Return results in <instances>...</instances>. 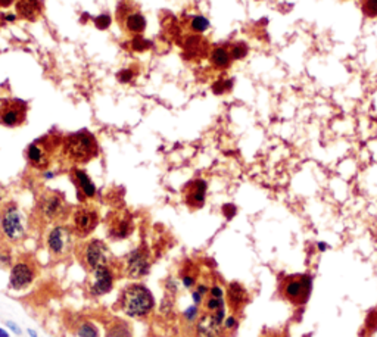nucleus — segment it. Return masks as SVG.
Segmentation results:
<instances>
[{
  "instance_id": "35",
  "label": "nucleus",
  "mask_w": 377,
  "mask_h": 337,
  "mask_svg": "<svg viewBox=\"0 0 377 337\" xmlns=\"http://www.w3.org/2000/svg\"><path fill=\"white\" fill-rule=\"evenodd\" d=\"M318 249H320L321 252H324L325 249H327V245H325L324 242H320V243H318Z\"/></svg>"
},
{
  "instance_id": "34",
  "label": "nucleus",
  "mask_w": 377,
  "mask_h": 337,
  "mask_svg": "<svg viewBox=\"0 0 377 337\" xmlns=\"http://www.w3.org/2000/svg\"><path fill=\"white\" fill-rule=\"evenodd\" d=\"M131 77V72L130 71H125V72H122V78L121 80H124V81H129Z\"/></svg>"
},
{
  "instance_id": "11",
  "label": "nucleus",
  "mask_w": 377,
  "mask_h": 337,
  "mask_svg": "<svg viewBox=\"0 0 377 337\" xmlns=\"http://www.w3.org/2000/svg\"><path fill=\"white\" fill-rule=\"evenodd\" d=\"M114 287V274L108 265L99 267L91 271L90 292L93 296H104Z\"/></svg>"
},
{
  "instance_id": "13",
  "label": "nucleus",
  "mask_w": 377,
  "mask_h": 337,
  "mask_svg": "<svg viewBox=\"0 0 377 337\" xmlns=\"http://www.w3.org/2000/svg\"><path fill=\"white\" fill-rule=\"evenodd\" d=\"M197 337H220L221 324L215 320L214 314H204L196 323Z\"/></svg>"
},
{
  "instance_id": "23",
  "label": "nucleus",
  "mask_w": 377,
  "mask_h": 337,
  "mask_svg": "<svg viewBox=\"0 0 377 337\" xmlns=\"http://www.w3.org/2000/svg\"><path fill=\"white\" fill-rule=\"evenodd\" d=\"M77 336L78 337H99V331L96 328V325L90 323V321H83L80 323L77 327Z\"/></svg>"
},
{
  "instance_id": "37",
  "label": "nucleus",
  "mask_w": 377,
  "mask_h": 337,
  "mask_svg": "<svg viewBox=\"0 0 377 337\" xmlns=\"http://www.w3.org/2000/svg\"><path fill=\"white\" fill-rule=\"evenodd\" d=\"M12 0H0V6H8Z\"/></svg>"
},
{
  "instance_id": "31",
  "label": "nucleus",
  "mask_w": 377,
  "mask_h": 337,
  "mask_svg": "<svg viewBox=\"0 0 377 337\" xmlns=\"http://www.w3.org/2000/svg\"><path fill=\"white\" fill-rule=\"evenodd\" d=\"M183 280V284L186 286L187 289H190V287H193L195 286V277H192V275H189V274H184L182 277Z\"/></svg>"
},
{
  "instance_id": "3",
  "label": "nucleus",
  "mask_w": 377,
  "mask_h": 337,
  "mask_svg": "<svg viewBox=\"0 0 377 337\" xmlns=\"http://www.w3.org/2000/svg\"><path fill=\"white\" fill-rule=\"evenodd\" d=\"M0 231L3 237L11 242L18 243L27 234L26 218L16 203H8L0 212Z\"/></svg>"
},
{
  "instance_id": "10",
  "label": "nucleus",
  "mask_w": 377,
  "mask_h": 337,
  "mask_svg": "<svg viewBox=\"0 0 377 337\" xmlns=\"http://www.w3.org/2000/svg\"><path fill=\"white\" fill-rule=\"evenodd\" d=\"M74 230L80 237H86L96 228L99 222V215L91 208H80L72 215Z\"/></svg>"
},
{
  "instance_id": "5",
  "label": "nucleus",
  "mask_w": 377,
  "mask_h": 337,
  "mask_svg": "<svg viewBox=\"0 0 377 337\" xmlns=\"http://www.w3.org/2000/svg\"><path fill=\"white\" fill-rule=\"evenodd\" d=\"M81 262L90 272L109 264V250L104 242L93 239L81 249Z\"/></svg>"
},
{
  "instance_id": "29",
  "label": "nucleus",
  "mask_w": 377,
  "mask_h": 337,
  "mask_svg": "<svg viewBox=\"0 0 377 337\" xmlns=\"http://www.w3.org/2000/svg\"><path fill=\"white\" fill-rule=\"evenodd\" d=\"M196 317H197V305L189 306V308L184 311V318H186V321H189V323H193L196 320Z\"/></svg>"
},
{
  "instance_id": "24",
  "label": "nucleus",
  "mask_w": 377,
  "mask_h": 337,
  "mask_svg": "<svg viewBox=\"0 0 377 337\" xmlns=\"http://www.w3.org/2000/svg\"><path fill=\"white\" fill-rule=\"evenodd\" d=\"M361 9L367 18H377V0H363Z\"/></svg>"
},
{
  "instance_id": "38",
  "label": "nucleus",
  "mask_w": 377,
  "mask_h": 337,
  "mask_svg": "<svg viewBox=\"0 0 377 337\" xmlns=\"http://www.w3.org/2000/svg\"><path fill=\"white\" fill-rule=\"evenodd\" d=\"M28 334H30V337H39L37 334H36V331H34V330H31V328L28 330Z\"/></svg>"
},
{
  "instance_id": "26",
  "label": "nucleus",
  "mask_w": 377,
  "mask_h": 337,
  "mask_svg": "<svg viewBox=\"0 0 377 337\" xmlns=\"http://www.w3.org/2000/svg\"><path fill=\"white\" fill-rule=\"evenodd\" d=\"M207 308L211 314L217 312L218 309L224 308V300L222 298H217V296H211L208 295V299H207Z\"/></svg>"
},
{
  "instance_id": "30",
  "label": "nucleus",
  "mask_w": 377,
  "mask_h": 337,
  "mask_svg": "<svg viewBox=\"0 0 377 337\" xmlns=\"http://www.w3.org/2000/svg\"><path fill=\"white\" fill-rule=\"evenodd\" d=\"M109 24H111V19H109V16H108V15H102V16H99V18L96 19V27H97V28H100V30L108 28Z\"/></svg>"
},
{
  "instance_id": "17",
  "label": "nucleus",
  "mask_w": 377,
  "mask_h": 337,
  "mask_svg": "<svg viewBox=\"0 0 377 337\" xmlns=\"http://www.w3.org/2000/svg\"><path fill=\"white\" fill-rule=\"evenodd\" d=\"M106 337H133L130 324L121 318H112L106 324Z\"/></svg>"
},
{
  "instance_id": "36",
  "label": "nucleus",
  "mask_w": 377,
  "mask_h": 337,
  "mask_svg": "<svg viewBox=\"0 0 377 337\" xmlns=\"http://www.w3.org/2000/svg\"><path fill=\"white\" fill-rule=\"evenodd\" d=\"M0 337H9V334H8V331H6V330L0 328Z\"/></svg>"
},
{
  "instance_id": "27",
  "label": "nucleus",
  "mask_w": 377,
  "mask_h": 337,
  "mask_svg": "<svg viewBox=\"0 0 377 337\" xmlns=\"http://www.w3.org/2000/svg\"><path fill=\"white\" fill-rule=\"evenodd\" d=\"M247 53V47L246 44H243V43H236L232 46V49H230V55H232V58L233 59H242V58H245Z\"/></svg>"
},
{
  "instance_id": "20",
  "label": "nucleus",
  "mask_w": 377,
  "mask_h": 337,
  "mask_svg": "<svg viewBox=\"0 0 377 337\" xmlns=\"http://www.w3.org/2000/svg\"><path fill=\"white\" fill-rule=\"evenodd\" d=\"M232 55H230V50L224 49V47H217L214 49L212 53H211V62L217 68H227L232 62Z\"/></svg>"
},
{
  "instance_id": "18",
  "label": "nucleus",
  "mask_w": 377,
  "mask_h": 337,
  "mask_svg": "<svg viewBox=\"0 0 377 337\" xmlns=\"http://www.w3.org/2000/svg\"><path fill=\"white\" fill-rule=\"evenodd\" d=\"M227 298H229V303L232 305V308L236 309L246 302V290L239 283H232L227 289Z\"/></svg>"
},
{
  "instance_id": "4",
  "label": "nucleus",
  "mask_w": 377,
  "mask_h": 337,
  "mask_svg": "<svg viewBox=\"0 0 377 337\" xmlns=\"http://www.w3.org/2000/svg\"><path fill=\"white\" fill-rule=\"evenodd\" d=\"M46 246L55 260H64L76 247V234L66 225H56L47 234Z\"/></svg>"
},
{
  "instance_id": "12",
  "label": "nucleus",
  "mask_w": 377,
  "mask_h": 337,
  "mask_svg": "<svg viewBox=\"0 0 377 337\" xmlns=\"http://www.w3.org/2000/svg\"><path fill=\"white\" fill-rule=\"evenodd\" d=\"M207 196V183L204 180H195L189 183V186L184 190L186 203L190 208H200L205 202Z\"/></svg>"
},
{
  "instance_id": "14",
  "label": "nucleus",
  "mask_w": 377,
  "mask_h": 337,
  "mask_svg": "<svg viewBox=\"0 0 377 337\" xmlns=\"http://www.w3.org/2000/svg\"><path fill=\"white\" fill-rule=\"evenodd\" d=\"M26 118V108L22 103H9L0 114V119L8 127L19 125Z\"/></svg>"
},
{
  "instance_id": "32",
  "label": "nucleus",
  "mask_w": 377,
  "mask_h": 337,
  "mask_svg": "<svg viewBox=\"0 0 377 337\" xmlns=\"http://www.w3.org/2000/svg\"><path fill=\"white\" fill-rule=\"evenodd\" d=\"M224 327L227 328V330H232L236 327V318L234 317H227L225 320H224Z\"/></svg>"
},
{
  "instance_id": "9",
  "label": "nucleus",
  "mask_w": 377,
  "mask_h": 337,
  "mask_svg": "<svg viewBox=\"0 0 377 337\" xmlns=\"http://www.w3.org/2000/svg\"><path fill=\"white\" fill-rule=\"evenodd\" d=\"M311 290V278L307 275L290 277L285 284V296L293 303H304Z\"/></svg>"
},
{
  "instance_id": "15",
  "label": "nucleus",
  "mask_w": 377,
  "mask_h": 337,
  "mask_svg": "<svg viewBox=\"0 0 377 337\" xmlns=\"http://www.w3.org/2000/svg\"><path fill=\"white\" fill-rule=\"evenodd\" d=\"M27 156L36 168H44L49 165V150L44 143H33L27 150Z\"/></svg>"
},
{
  "instance_id": "22",
  "label": "nucleus",
  "mask_w": 377,
  "mask_h": 337,
  "mask_svg": "<svg viewBox=\"0 0 377 337\" xmlns=\"http://www.w3.org/2000/svg\"><path fill=\"white\" fill-rule=\"evenodd\" d=\"M18 11L26 18H34V15L37 13L39 9H37V3L34 0H19Z\"/></svg>"
},
{
  "instance_id": "2",
  "label": "nucleus",
  "mask_w": 377,
  "mask_h": 337,
  "mask_svg": "<svg viewBox=\"0 0 377 337\" xmlns=\"http://www.w3.org/2000/svg\"><path fill=\"white\" fill-rule=\"evenodd\" d=\"M64 155L71 162H77V164L89 162L97 155V143L94 137L86 131L71 134L64 142Z\"/></svg>"
},
{
  "instance_id": "28",
  "label": "nucleus",
  "mask_w": 377,
  "mask_h": 337,
  "mask_svg": "<svg viewBox=\"0 0 377 337\" xmlns=\"http://www.w3.org/2000/svg\"><path fill=\"white\" fill-rule=\"evenodd\" d=\"M12 264V256L8 250L5 249H0V267L2 268H6Z\"/></svg>"
},
{
  "instance_id": "16",
  "label": "nucleus",
  "mask_w": 377,
  "mask_h": 337,
  "mask_svg": "<svg viewBox=\"0 0 377 337\" xmlns=\"http://www.w3.org/2000/svg\"><path fill=\"white\" fill-rule=\"evenodd\" d=\"M131 231H133V224H131L130 217H127V215L115 217L109 224V234L115 240L129 237Z\"/></svg>"
},
{
  "instance_id": "8",
  "label": "nucleus",
  "mask_w": 377,
  "mask_h": 337,
  "mask_svg": "<svg viewBox=\"0 0 377 337\" xmlns=\"http://www.w3.org/2000/svg\"><path fill=\"white\" fill-rule=\"evenodd\" d=\"M36 278V267L28 261L16 262L9 274V287L12 290H24Z\"/></svg>"
},
{
  "instance_id": "21",
  "label": "nucleus",
  "mask_w": 377,
  "mask_h": 337,
  "mask_svg": "<svg viewBox=\"0 0 377 337\" xmlns=\"http://www.w3.org/2000/svg\"><path fill=\"white\" fill-rule=\"evenodd\" d=\"M125 27L131 33H142L146 28V21L140 13H131L125 19Z\"/></svg>"
},
{
  "instance_id": "19",
  "label": "nucleus",
  "mask_w": 377,
  "mask_h": 337,
  "mask_svg": "<svg viewBox=\"0 0 377 337\" xmlns=\"http://www.w3.org/2000/svg\"><path fill=\"white\" fill-rule=\"evenodd\" d=\"M74 180L77 183L78 189L83 192V195L86 196V197H93V196H94V193H96V187H94V184H93V182L90 180V177H89L84 171L76 169V171H74Z\"/></svg>"
},
{
  "instance_id": "33",
  "label": "nucleus",
  "mask_w": 377,
  "mask_h": 337,
  "mask_svg": "<svg viewBox=\"0 0 377 337\" xmlns=\"http://www.w3.org/2000/svg\"><path fill=\"white\" fill-rule=\"evenodd\" d=\"M6 327H9L11 330H12L13 333H16V334H21V328H19V325H16L13 321H6Z\"/></svg>"
},
{
  "instance_id": "6",
  "label": "nucleus",
  "mask_w": 377,
  "mask_h": 337,
  "mask_svg": "<svg viewBox=\"0 0 377 337\" xmlns=\"http://www.w3.org/2000/svg\"><path fill=\"white\" fill-rule=\"evenodd\" d=\"M150 268V256L147 249L137 247L125 258V274L130 278H142Z\"/></svg>"
},
{
  "instance_id": "39",
  "label": "nucleus",
  "mask_w": 377,
  "mask_h": 337,
  "mask_svg": "<svg viewBox=\"0 0 377 337\" xmlns=\"http://www.w3.org/2000/svg\"><path fill=\"white\" fill-rule=\"evenodd\" d=\"M3 196H5V192H3V189H2V186H0V203H2V200H3Z\"/></svg>"
},
{
  "instance_id": "7",
  "label": "nucleus",
  "mask_w": 377,
  "mask_h": 337,
  "mask_svg": "<svg viewBox=\"0 0 377 337\" xmlns=\"http://www.w3.org/2000/svg\"><path fill=\"white\" fill-rule=\"evenodd\" d=\"M40 212L47 221H59L66 215V203L59 193H46L40 199Z\"/></svg>"
},
{
  "instance_id": "1",
  "label": "nucleus",
  "mask_w": 377,
  "mask_h": 337,
  "mask_svg": "<svg viewBox=\"0 0 377 337\" xmlns=\"http://www.w3.org/2000/svg\"><path fill=\"white\" fill-rule=\"evenodd\" d=\"M155 308V299L143 284L127 286L119 296V309L133 318H143Z\"/></svg>"
},
{
  "instance_id": "25",
  "label": "nucleus",
  "mask_w": 377,
  "mask_h": 337,
  "mask_svg": "<svg viewBox=\"0 0 377 337\" xmlns=\"http://www.w3.org/2000/svg\"><path fill=\"white\" fill-rule=\"evenodd\" d=\"M190 25H192V30L196 31V33H204V31L208 30L209 22L205 16H193Z\"/></svg>"
}]
</instances>
